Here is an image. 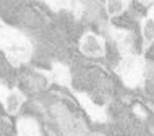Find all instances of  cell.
<instances>
[{
    "instance_id": "obj_3",
    "label": "cell",
    "mask_w": 154,
    "mask_h": 136,
    "mask_svg": "<svg viewBox=\"0 0 154 136\" xmlns=\"http://www.w3.org/2000/svg\"><path fill=\"white\" fill-rule=\"evenodd\" d=\"M143 39H144V45H149L154 41V18L149 16V18L144 20L143 23Z\"/></svg>"
},
{
    "instance_id": "obj_2",
    "label": "cell",
    "mask_w": 154,
    "mask_h": 136,
    "mask_svg": "<svg viewBox=\"0 0 154 136\" xmlns=\"http://www.w3.org/2000/svg\"><path fill=\"white\" fill-rule=\"evenodd\" d=\"M23 104V96L18 91H11L5 96V107L10 113H16L20 109V105Z\"/></svg>"
},
{
    "instance_id": "obj_4",
    "label": "cell",
    "mask_w": 154,
    "mask_h": 136,
    "mask_svg": "<svg viewBox=\"0 0 154 136\" xmlns=\"http://www.w3.org/2000/svg\"><path fill=\"white\" fill-rule=\"evenodd\" d=\"M127 8V3L120 2V0H110V2L106 3V10L110 16H117Z\"/></svg>"
},
{
    "instance_id": "obj_5",
    "label": "cell",
    "mask_w": 154,
    "mask_h": 136,
    "mask_svg": "<svg viewBox=\"0 0 154 136\" xmlns=\"http://www.w3.org/2000/svg\"><path fill=\"white\" fill-rule=\"evenodd\" d=\"M52 78L59 83H68V71L63 68V67H55L54 68V73H52Z\"/></svg>"
},
{
    "instance_id": "obj_1",
    "label": "cell",
    "mask_w": 154,
    "mask_h": 136,
    "mask_svg": "<svg viewBox=\"0 0 154 136\" xmlns=\"http://www.w3.org/2000/svg\"><path fill=\"white\" fill-rule=\"evenodd\" d=\"M81 52H85L89 57H99L104 53V45L97 36L86 34L81 41Z\"/></svg>"
}]
</instances>
